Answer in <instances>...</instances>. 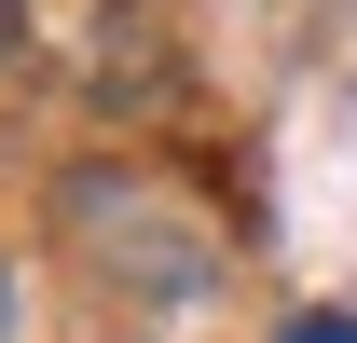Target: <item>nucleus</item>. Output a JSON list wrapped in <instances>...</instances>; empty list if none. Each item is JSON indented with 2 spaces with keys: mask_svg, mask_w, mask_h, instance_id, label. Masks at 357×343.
Instances as JSON below:
<instances>
[{
  "mask_svg": "<svg viewBox=\"0 0 357 343\" xmlns=\"http://www.w3.org/2000/svg\"><path fill=\"white\" fill-rule=\"evenodd\" d=\"M69 220H83L96 247H110V275L151 289V302H192L206 275H220V234H206V220H178L151 178H69Z\"/></svg>",
  "mask_w": 357,
  "mask_h": 343,
  "instance_id": "obj_1",
  "label": "nucleus"
},
{
  "mask_svg": "<svg viewBox=\"0 0 357 343\" xmlns=\"http://www.w3.org/2000/svg\"><path fill=\"white\" fill-rule=\"evenodd\" d=\"M0 343H14V261H0Z\"/></svg>",
  "mask_w": 357,
  "mask_h": 343,
  "instance_id": "obj_3",
  "label": "nucleus"
},
{
  "mask_svg": "<svg viewBox=\"0 0 357 343\" xmlns=\"http://www.w3.org/2000/svg\"><path fill=\"white\" fill-rule=\"evenodd\" d=\"M275 343H357V316H344V302H316V316H289Z\"/></svg>",
  "mask_w": 357,
  "mask_h": 343,
  "instance_id": "obj_2",
  "label": "nucleus"
}]
</instances>
